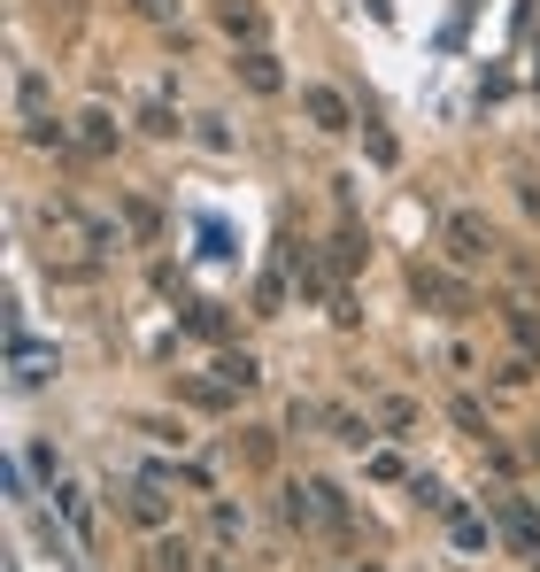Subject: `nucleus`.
<instances>
[{"mask_svg":"<svg viewBox=\"0 0 540 572\" xmlns=\"http://www.w3.org/2000/svg\"><path fill=\"white\" fill-rule=\"evenodd\" d=\"M286 519L294 526H347V496H340V487L332 479H286Z\"/></svg>","mask_w":540,"mask_h":572,"instance_id":"1","label":"nucleus"},{"mask_svg":"<svg viewBox=\"0 0 540 572\" xmlns=\"http://www.w3.org/2000/svg\"><path fill=\"white\" fill-rule=\"evenodd\" d=\"M487 511H494V526L510 534V549L540 572V519H532V503H525V496H510V487H487Z\"/></svg>","mask_w":540,"mask_h":572,"instance_id":"2","label":"nucleus"},{"mask_svg":"<svg viewBox=\"0 0 540 572\" xmlns=\"http://www.w3.org/2000/svg\"><path fill=\"white\" fill-rule=\"evenodd\" d=\"M440 240H447V256H456L464 271H479V264H494V248H502V240H494V224H487L479 209H456V217H447V224H440Z\"/></svg>","mask_w":540,"mask_h":572,"instance_id":"3","label":"nucleus"},{"mask_svg":"<svg viewBox=\"0 0 540 572\" xmlns=\"http://www.w3.org/2000/svg\"><path fill=\"white\" fill-rule=\"evenodd\" d=\"M409 287H417V302L440 309V317H464V309H471V287H464V279H447V271H425V264H417Z\"/></svg>","mask_w":540,"mask_h":572,"instance_id":"4","label":"nucleus"},{"mask_svg":"<svg viewBox=\"0 0 540 572\" xmlns=\"http://www.w3.org/2000/svg\"><path fill=\"white\" fill-rule=\"evenodd\" d=\"M502 325H510V341H517V356L540 372V309L532 302H502Z\"/></svg>","mask_w":540,"mask_h":572,"instance_id":"5","label":"nucleus"},{"mask_svg":"<svg viewBox=\"0 0 540 572\" xmlns=\"http://www.w3.org/2000/svg\"><path fill=\"white\" fill-rule=\"evenodd\" d=\"M124 511H132L139 526H170V496H162V479H132V496H124Z\"/></svg>","mask_w":540,"mask_h":572,"instance_id":"6","label":"nucleus"},{"mask_svg":"<svg viewBox=\"0 0 540 572\" xmlns=\"http://www.w3.org/2000/svg\"><path fill=\"white\" fill-rule=\"evenodd\" d=\"M302 109H309L317 132H347V101H340L332 86H302Z\"/></svg>","mask_w":540,"mask_h":572,"instance_id":"7","label":"nucleus"},{"mask_svg":"<svg viewBox=\"0 0 540 572\" xmlns=\"http://www.w3.org/2000/svg\"><path fill=\"white\" fill-rule=\"evenodd\" d=\"M217 24H224L232 39H247V47L262 39V9H255V0H217Z\"/></svg>","mask_w":540,"mask_h":572,"instance_id":"8","label":"nucleus"},{"mask_svg":"<svg viewBox=\"0 0 540 572\" xmlns=\"http://www.w3.org/2000/svg\"><path fill=\"white\" fill-rule=\"evenodd\" d=\"M47 496H54V511L70 519V534H77V541H94V511H85V487H62V479H54Z\"/></svg>","mask_w":540,"mask_h":572,"instance_id":"9","label":"nucleus"},{"mask_svg":"<svg viewBox=\"0 0 540 572\" xmlns=\"http://www.w3.org/2000/svg\"><path fill=\"white\" fill-rule=\"evenodd\" d=\"M447 534H456V549H494V526H487L479 511H464V503L447 511Z\"/></svg>","mask_w":540,"mask_h":572,"instance_id":"10","label":"nucleus"},{"mask_svg":"<svg viewBox=\"0 0 540 572\" xmlns=\"http://www.w3.org/2000/svg\"><path fill=\"white\" fill-rule=\"evenodd\" d=\"M240 77H247L255 94H279V86H286V77H279V62H270L262 47H247V54H240Z\"/></svg>","mask_w":540,"mask_h":572,"instance_id":"11","label":"nucleus"},{"mask_svg":"<svg viewBox=\"0 0 540 572\" xmlns=\"http://www.w3.org/2000/svg\"><path fill=\"white\" fill-rule=\"evenodd\" d=\"M186 333H201V341H224L232 325H224V309H217V302H186Z\"/></svg>","mask_w":540,"mask_h":572,"instance_id":"12","label":"nucleus"},{"mask_svg":"<svg viewBox=\"0 0 540 572\" xmlns=\"http://www.w3.org/2000/svg\"><path fill=\"white\" fill-rule=\"evenodd\" d=\"M77 124H85V132H77V147H85V155H109V147H116V124H109V109L77 117Z\"/></svg>","mask_w":540,"mask_h":572,"instance_id":"13","label":"nucleus"},{"mask_svg":"<svg viewBox=\"0 0 540 572\" xmlns=\"http://www.w3.org/2000/svg\"><path fill=\"white\" fill-rule=\"evenodd\" d=\"M217 379H224L232 394H247V387L262 379V364H255V356H217Z\"/></svg>","mask_w":540,"mask_h":572,"instance_id":"14","label":"nucleus"},{"mask_svg":"<svg viewBox=\"0 0 540 572\" xmlns=\"http://www.w3.org/2000/svg\"><path fill=\"white\" fill-rule=\"evenodd\" d=\"M332 441L364 449V441H371V418H355V411H332Z\"/></svg>","mask_w":540,"mask_h":572,"instance_id":"15","label":"nucleus"},{"mask_svg":"<svg viewBox=\"0 0 540 572\" xmlns=\"http://www.w3.org/2000/svg\"><path fill=\"white\" fill-rule=\"evenodd\" d=\"M186 402H201V411H224L232 387H224V379H186Z\"/></svg>","mask_w":540,"mask_h":572,"instance_id":"16","label":"nucleus"},{"mask_svg":"<svg viewBox=\"0 0 540 572\" xmlns=\"http://www.w3.org/2000/svg\"><path fill=\"white\" fill-rule=\"evenodd\" d=\"M155 572H194V549H186V541H162V549H155Z\"/></svg>","mask_w":540,"mask_h":572,"instance_id":"17","label":"nucleus"},{"mask_svg":"<svg viewBox=\"0 0 540 572\" xmlns=\"http://www.w3.org/2000/svg\"><path fill=\"white\" fill-rule=\"evenodd\" d=\"M456 426H464L471 441H487V411H479V402H471V394H456Z\"/></svg>","mask_w":540,"mask_h":572,"instance_id":"18","label":"nucleus"},{"mask_svg":"<svg viewBox=\"0 0 540 572\" xmlns=\"http://www.w3.org/2000/svg\"><path fill=\"white\" fill-rule=\"evenodd\" d=\"M24 139H32V147H62V124H54V117H32V132H24Z\"/></svg>","mask_w":540,"mask_h":572,"instance_id":"19","label":"nucleus"},{"mask_svg":"<svg viewBox=\"0 0 540 572\" xmlns=\"http://www.w3.org/2000/svg\"><path fill=\"white\" fill-rule=\"evenodd\" d=\"M132 9H139V16H155V24H170V16H177V0H132Z\"/></svg>","mask_w":540,"mask_h":572,"instance_id":"20","label":"nucleus"},{"mask_svg":"<svg viewBox=\"0 0 540 572\" xmlns=\"http://www.w3.org/2000/svg\"><path fill=\"white\" fill-rule=\"evenodd\" d=\"M517 194H525V209H532V217H540V186H532V179H525V186H517Z\"/></svg>","mask_w":540,"mask_h":572,"instance_id":"21","label":"nucleus"},{"mask_svg":"<svg viewBox=\"0 0 540 572\" xmlns=\"http://www.w3.org/2000/svg\"><path fill=\"white\" fill-rule=\"evenodd\" d=\"M525 457H532V464H540V434H532V441H525Z\"/></svg>","mask_w":540,"mask_h":572,"instance_id":"22","label":"nucleus"},{"mask_svg":"<svg viewBox=\"0 0 540 572\" xmlns=\"http://www.w3.org/2000/svg\"><path fill=\"white\" fill-rule=\"evenodd\" d=\"M364 572H371V564H364Z\"/></svg>","mask_w":540,"mask_h":572,"instance_id":"23","label":"nucleus"}]
</instances>
